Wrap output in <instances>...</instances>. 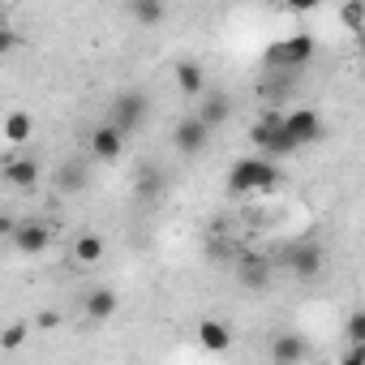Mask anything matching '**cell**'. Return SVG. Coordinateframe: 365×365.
Returning <instances> with one entry per match:
<instances>
[{
  "label": "cell",
  "mask_w": 365,
  "mask_h": 365,
  "mask_svg": "<svg viewBox=\"0 0 365 365\" xmlns=\"http://www.w3.org/2000/svg\"><path fill=\"white\" fill-rule=\"evenodd\" d=\"M279 185V168L271 155H250V159H237L232 172H228V190L232 194H271Z\"/></svg>",
  "instance_id": "obj_1"
},
{
  "label": "cell",
  "mask_w": 365,
  "mask_h": 365,
  "mask_svg": "<svg viewBox=\"0 0 365 365\" xmlns=\"http://www.w3.org/2000/svg\"><path fill=\"white\" fill-rule=\"evenodd\" d=\"M250 142L262 150V155H271V159H284V155H292V150H301L297 142H292V133L284 129V116H262L258 125H250Z\"/></svg>",
  "instance_id": "obj_2"
},
{
  "label": "cell",
  "mask_w": 365,
  "mask_h": 365,
  "mask_svg": "<svg viewBox=\"0 0 365 365\" xmlns=\"http://www.w3.org/2000/svg\"><path fill=\"white\" fill-rule=\"evenodd\" d=\"M314 52H318L314 35H292V39L267 48V69H305L314 61Z\"/></svg>",
  "instance_id": "obj_3"
},
{
  "label": "cell",
  "mask_w": 365,
  "mask_h": 365,
  "mask_svg": "<svg viewBox=\"0 0 365 365\" xmlns=\"http://www.w3.org/2000/svg\"><path fill=\"white\" fill-rule=\"evenodd\" d=\"M146 112H150V99H146L142 91H120V95H116V103H112L108 125H116V129L129 138V133H138V129L146 125Z\"/></svg>",
  "instance_id": "obj_4"
},
{
  "label": "cell",
  "mask_w": 365,
  "mask_h": 365,
  "mask_svg": "<svg viewBox=\"0 0 365 365\" xmlns=\"http://www.w3.org/2000/svg\"><path fill=\"white\" fill-rule=\"evenodd\" d=\"M207 142H211V129H207L198 116H180V120L172 125V146L185 155V159L202 155V150H207Z\"/></svg>",
  "instance_id": "obj_5"
},
{
  "label": "cell",
  "mask_w": 365,
  "mask_h": 365,
  "mask_svg": "<svg viewBox=\"0 0 365 365\" xmlns=\"http://www.w3.org/2000/svg\"><path fill=\"white\" fill-rule=\"evenodd\" d=\"M284 262H288V271H292L297 279H314V275H322V267H327V250H322L318 241H301V245H292V250L284 254Z\"/></svg>",
  "instance_id": "obj_6"
},
{
  "label": "cell",
  "mask_w": 365,
  "mask_h": 365,
  "mask_svg": "<svg viewBox=\"0 0 365 365\" xmlns=\"http://www.w3.org/2000/svg\"><path fill=\"white\" fill-rule=\"evenodd\" d=\"M86 150H91L95 163H116L125 155V133L116 125H95L91 138H86Z\"/></svg>",
  "instance_id": "obj_7"
},
{
  "label": "cell",
  "mask_w": 365,
  "mask_h": 365,
  "mask_svg": "<svg viewBox=\"0 0 365 365\" xmlns=\"http://www.w3.org/2000/svg\"><path fill=\"white\" fill-rule=\"evenodd\" d=\"M14 245H18V254H26V258H39L48 245H52V228L48 224H39V220H22V224H14Z\"/></svg>",
  "instance_id": "obj_8"
},
{
  "label": "cell",
  "mask_w": 365,
  "mask_h": 365,
  "mask_svg": "<svg viewBox=\"0 0 365 365\" xmlns=\"http://www.w3.org/2000/svg\"><path fill=\"white\" fill-rule=\"evenodd\" d=\"M194 103H198V112H194V116H198L207 129H220V125L232 116V95H228V91H202Z\"/></svg>",
  "instance_id": "obj_9"
},
{
  "label": "cell",
  "mask_w": 365,
  "mask_h": 365,
  "mask_svg": "<svg viewBox=\"0 0 365 365\" xmlns=\"http://www.w3.org/2000/svg\"><path fill=\"white\" fill-rule=\"evenodd\" d=\"M284 129L292 133L297 146H309V142L322 138V116H318L314 108H292V112L284 116Z\"/></svg>",
  "instance_id": "obj_10"
},
{
  "label": "cell",
  "mask_w": 365,
  "mask_h": 365,
  "mask_svg": "<svg viewBox=\"0 0 365 365\" xmlns=\"http://www.w3.org/2000/svg\"><path fill=\"white\" fill-rule=\"evenodd\" d=\"M305 356H309L305 335H297V331H279V335L271 339V361H275V365H297V361H305Z\"/></svg>",
  "instance_id": "obj_11"
},
{
  "label": "cell",
  "mask_w": 365,
  "mask_h": 365,
  "mask_svg": "<svg viewBox=\"0 0 365 365\" xmlns=\"http://www.w3.org/2000/svg\"><path fill=\"white\" fill-rule=\"evenodd\" d=\"M172 78H176V91L185 95V99H198V95L207 91V69H202L198 61H176Z\"/></svg>",
  "instance_id": "obj_12"
},
{
  "label": "cell",
  "mask_w": 365,
  "mask_h": 365,
  "mask_svg": "<svg viewBox=\"0 0 365 365\" xmlns=\"http://www.w3.org/2000/svg\"><path fill=\"white\" fill-rule=\"evenodd\" d=\"M237 279H241L245 288L262 292V288L271 284V262H267L262 254H241V262H237Z\"/></svg>",
  "instance_id": "obj_13"
},
{
  "label": "cell",
  "mask_w": 365,
  "mask_h": 365,
  "mask_svg": "<svg viewBox=\"0 0 365 365\" xmlns=\"http://www.w3.org/2000/svg\"><path fill=\"white\" fill-rule=\"evenodd\" d=\"M198 344H202L207 352H228V348H232V327L220 322V318H202V322H198Z\"/></svg>",
  "instance_id": "obj_14"
},
{
  "label": "cell",
  "mask_w": 365,
  "mask_h": 365,
  "mask_svg": "<svg viewBox=\"0 0 365 365\" xmlns=\"http://www.w3.org/2000/svg\"><path fill=\"white\" fill-rule=\"evenodd\" d=\"M5 180L18 190H35L39 185V159H5Z\"/></svg>",
  "instance_id": "obj_15"
},
{
  "label": "cell",
  "mask_w": 365,
  "mask_h": 365,
  "mask_svg": "<svg viewBox=\"0 0 365 365\" xmlns=\"http://www.w3.org/2000/svg\"><path fill=\"white\" fill-rule=\"evenodd\" d=\"M116 292L112 288H95V292H86V301H82V309H86V318L91 322H108L112 314H116Z\"/></svg>",
  "instance_id": "obj_16"
},
{
  "label": "cell",
  "mask_w": 365,
  "mask_h": 365,
  "mask_svg": "<svg viewBox=\"0 0 365 365\" xmlns=\"http://www.w3.org/2000/svg\"><path fill=\"white\" fill-rule=\"evenodd\" d=\"M129 18L150 31V26H159L168 18V0H129Z\"/></svg>",
  "instance_id": "obj_17"
},
{
  "label": "cell",
  "mask_w": 365,
  "mask_h": 365,
  "mask_svg": "<svg viewBox=\"0 0 365 365\" xmlns=\"http://www.w3.org/2000/svg\"><path fill=\"white\" fill-rule=\"evenodd\" d=\"M56 190L61 194H82L86 190V168H82V159H65L56 168Z\"/></svg>",
  "instance_id": "obj_18"
},
{
  "label": "cell",
  "mask_w": 365,
  "mask_h": 365,
  "mask_svg": "<svg viewBox=\"0 0 365 365\" xmlns=\"http://www.w3.org/2000/svg\"><path fill=\"white\" fill-rule=\"evenodd\" d=\"M99 258H103V237H99V232L73 237V262H78V267H95Z\"/></svg>",
  "instance_id": "obj_19"
},
{
  "label": "cell",
  "mask_w": 365,
  "mask_h": 365,
  "mask_svg": "<svg viewBox=\"0 0 365 365\" xmlns=\"http://www.w3.org/2000/svg\"><path fill=\"white\" fill-rule=\"evenodd\" d=\"M163 185H168V176L155 163H142L138 168V180H133V194L138 198H155V194H163Z\"/></svg>",
  "instance_id": "obj_20"
},
{
  "label": "cell",
  "mask_w": 365,
  "mask_h": 365,
  "mask_svg": "<svg viewBox=\"0 0 365 365\" xmlns=\"http://www.w3.org/2000/svg\"><path fill=\"white\" fill-rule=\"evenodd\" d=\"M31 133H35L31 112H9V116H5V138H9V142H26Z\"/></svg>",
  "instance_id": "obj_21"
},
{
  "label": "cell",
  "mask_w": 365,
  "mask_h": 365,
  "mask_svg": "<svg viewBox=\"0 0 365 365\" xmlns=\"http://www.w3.org/2000/svg\"><path fill=\"white\" fill-rule=\"evenodd\" d=\"M26 335H31V327H26V322H14V327L0 331V348L14 352V348H22V344H26Z\"/></svg>",
  "instance_id": "obj_22"
},
{
  "label": "cell",
  "mask_w": 365,
  "mask_h": 365,
  "mask_svg": "<svg viewBox=\"0 0 365 365\" xmlns=\"http://www.w3.org/2000/svg\"><path fill=\"white\" fill-rule=\"evenodd\" d=\"M344 335H348V344H365V314H361V309H352V314H348Z\"/></svg>",
  "instance_id": "obj_23"
},
{
  "label": "cell",
  "mask_w": 365,
  "mask_h": 365,
  "mask_svg": "<svg viewBox=\"0 0 365 365\" xmlns=\"http://www.w3.org/2000/svg\"><path fill=\"white\" fill-rule=\"evenodd\" d=\"M18 48H22V35L9 31V26H0V56H14Z\"/></svg>",
  "instance_id": "obj_24"
},
{
  "label": "cell",
  "mask_w": 365,
  "mask_h": 365,
  "mask_svg": "<svg viewBox=\"0 0 365 365\" xmlns=\"http://www.w3.org/2000/svg\"><path fill=\"white\" fill-rule=\"evenodd\" d=\"M344 26L356 35L361 31V0H348V5H344Z\"/></svg>",
  "instance_id": "obj_25"
},
{
  "label": "cell",
  "mask_w": 365,
  "mask_h": 365,
  "mask_svg": "<svg viewBox=\"0 0 365 365\" xmlns=\"http://www.w3.org/2000/svg\"><path fill=\"white\" fill-rule=\"evenodd\" d=\"M284 5H288L292 14H314V9L322 5V0H284Z\"/></svg>",
  "instance_id": "obj_26"
},
{
  "label": "cell",
  "mask_w": 365,
  "mask_h": 365,
  "mask_svg": "<svg viewBox=\"0 0 365 365\" xmlns=\"http://www.w3.org/2000/svg\"><path fill=\"white\" fill-rule=\"evenodd\" d=\"M14 224H18V220H9V215H0V237H9V232H14Z\"/></svg>",
  "instance_id": "obj_27"
}]
</instances>
